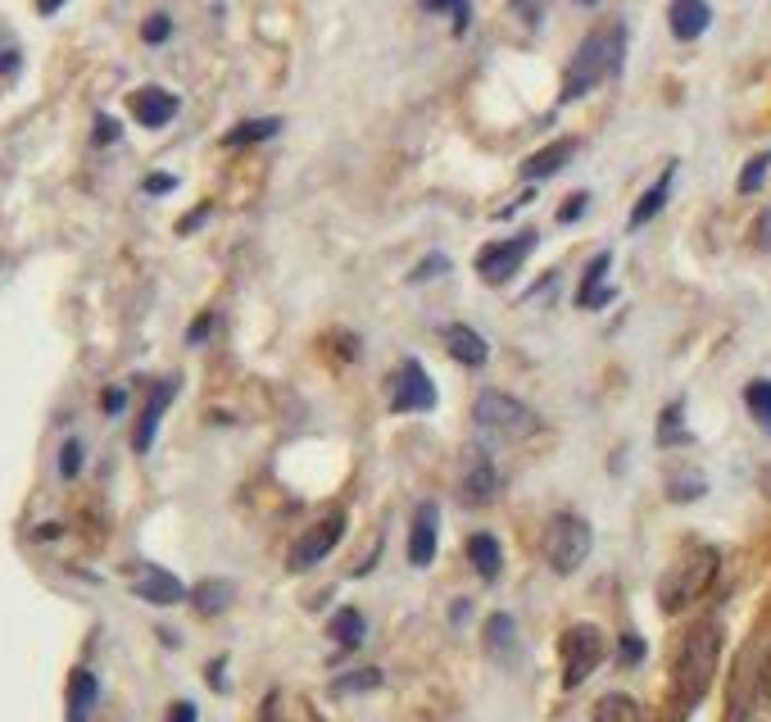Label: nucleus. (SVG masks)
I'll return each instance as SVG.
<instances>
[{
    "instance_id": "obj_13",
    "label": "nucleus",
    "mask_w": 771,
    "mask_h": 722,
    "mask_svg": "<svg viewBox=\"0 0 771 722\" xmlns=\"http://www.w3.org/2000/svg\"><path fill=\"white\" fill-rule=\"evenodd\" d=\"M128 105H132V118L141 128H168L182 109V101L173 92H164V86H141V92H132Z\"/></svg>"
},
{
    "instance_id": "obj_48",
    "label": "nucleus",
    "mask_w": 771,
    "mask_h": 722,
    "mask_svg": "<svg viewBox=\"0 0 771 722\" xmlns=\"http://www.w3.org/2000/svg\"><path fill=\"white\" fill-rule=\"evenodd\" d=\"M576 5H595V0H576Z\"/></svg>"
},
{
    "instance_id": "obj_21",
    "label": "nucleus",
    "mask_w": 771,
    "mask_h": 722,
    "mask_svg": "<svg viewBox=\"0 0 771 722\" xmlns=\"http://www.w3.org/2000/svg\"><path fill=\"white\" fill-rule=\"evenodd\" d=\"M671 183H676V164H667L663 173H658V183L644 191L640 200H635V209H631V228H644V223H654L658 214H663V205H667V196H671Z\"/></svg>"
},
{
    "instance_id": "obj_23",
    "label": "nucleus",
    "mask_w": 771,
    "mask_h": 722,
    "mask_svg": "<svg viewBox=\"0 0 771 722\" xmlns=\"http://www.w3.org/2000/svg\"><path fill=\"white\" fill-rule=\"evenodd\" d=\"M327 631H331V641L341 645V650H359V645H363V637H367V622H363V614H359V609H341V614H331Z\"/></svg>"
},
{
    "instance_id": "obj_29",
    "label": "nucleus",
    "mask_w": 771,
    "mask_h": 722,
    "mask_svg": "<svg viewBox=\"0 0 771 722\" xmlns=\"http://www.w3.org/2000/svg\"><path fill=\"white\" fill-rule=\"evenodd\" d=\"M703 491H708L703 473H671V477H667V500H676V504H686V500H699Z\"/></svg>"
},
{
    "instance_id": "obj_40",
    "label": "nucleus",
    "mask_w": 771,
    "mask_h": 722,
    "mask_svg": "<svg viewBox=\"0 0 771 722\" xmlns=\"http://www.w3.org/2000/svg\"><path fill=\"white\" fill-rule=\"evenodd\" d=\"M114 141H118V124L109 114H101L96 118V145H114Z\"/></svg>"
},
{
    "instance_id": "obj_37",
    "label": "nucleus",
    "mask_w": 771,
    "mask_h": 722,
    "mask_svg": "<svg viewBox=\"0 0 771 722\" xmlns=\"http://www.w3.org/2000/svg\"><path fill=\"white\" fill-rule=\"evenodd\" d=\"M585 205H591V191H576V196H568V205L559 209V223H576V219L585 214Z\"/></svg>"
},
{
    "instance_id": "obj_19",
    "label": "nucleus",
    "mask_w": 771,
    "mask_h": 722,
    "mask_svg": "<svg viewBox=\"0 0 771 722\" xmlns=\"http://www.w3.org/2000/svg\"><path fill=\"white\" fill-rule=\"evenodd\" d=\"M608 268H612V255H608V251L595 255V264L585 268L581 291H576V305H581V310H599V305H608V300L617 295V291L608 287Z\"/></svg>"
},
{
    "instance_id": "obj_15",
    "label": "nucleus",
    "mask_w": 771,
    "mask_h": 722,
    "mask_svg": "<svg viewBox=\"0 0 771 722\" xmlns=\"http://www.w3.org/2000/svg\"><path fill=\"white\" fill-rule=\"evenodd\" d=\"M445 350H449V359H458L463 369H481L486 359H490L486 337L472 333L468 323H449V327H445Z\"/></svg>"
},
{
    "instance_id": "obj_2",
    "label": "nucleus",
    "mask_w": 771,
    "mask_h": 722,
    "mask_svg": "<svg viewBox=\"0 0 771 722\" xmlns=\"http://www.w3.org/2000/svg\"><path fill=\"white\" fill-rule=\"evenodd\" d=\"M622 55H627V27L622 23H608V27H599V33H591V37L576 46V55L568 59L559 101L572 105L581 96H591L595 86H604L608 78H617V69H622Z\"/></svg>"
},
{
    "instance_id": "obj_34",
    "label": "nucleus",
    "mask_w": 771,
    "mask_h": 722,
    "mask_svg": "<svg viewBox=\"0 0 771 722\" xmlns=\"http://www.w3.org/2000/svg\"><path fill=\"white\" fill-rule=\"evenodd\" d=\"M441 273H449V255H427L409 273V282H431V278H441Z\"/></svg>"
},
{
    "instance_id": "obj_45",
    "label": "nucleus",
    "mask_w": 771,
    "mask_h": 722,
    "mask_svg": "<svg viewBox=\"0 0 771 722\" xmlns=\"http://www.w3.org/2000/svg\"><path fill=\"white\" fill-rule=\"evenodd\" d=\"M762 696L771 700V654H767V664H762Z\"/></svg>"
},
{
    "instance_id": "obj_44",
    "label": "nucleus",
    "mask_w": 771,
    "mask_h": 722,
    "mask_svg": "<svg viewBox=\"0 0 771 722\" xmlns=\"http://www.w3.org/2000/svg\"><path fill=\"white\" fill-rule=\"evenodd\" d=\"M101 405H105L109 414H118L122 405H128V396H122V391H105V400H101Z\"/></svg>"
},
{
    "instance_id": "obj_31",
    "label": "nucleus",
    "mask_w": 771,
    "mask_h": 722,
    "mask_svg": "<svg viewBox=\"0 0 771 722\" xmlns=\"http://www.w3.org/2000/svg\"><path fill=\"white\" fill-rule=\"evenodd\" d=\"M418 5L427 14H454V33L458 37L468 33V23H472V5H468V0H418Z\"/></svg>"
},
{
    "instance_id": "obj_30",
    "label": "nucleus",
    "mask_w": 771,
    "mask_h": 722,
    "mask_svg": "<svg viewBox=\"0 0 771 722\" xmlns=\"http://www.w3.org/2000/svg\"><path fill=\"white\" fill-rule=\"evenodd\" d=\"M382 686V668H359L331 682V696H359V690H377Z\"/></svg>"
},
{
    "instance_id": "obj_39",
    "label": "nucleus",
    "mask_w": 771,
    "mask_h": 722,
    "mask_svg": "<svg viewBox=\"0 0 771 722\" xmlns=\"http://www.w3.org/2000/svg\"><path fill=\"white\" fill-rule=\"evenodd\" d=\"M173 187H177L173 173H150V177H145V191H150V196H164V191H173Z\"/></svg>"
},
{
    "instance_id": "obj_43",
    "label": "nucleus",
    "mask_w": 771,
    "mask_h": 722,
    "mask_svg": "<svg viewBox=\"0 0 771 722\" xmlns=\"http://www.w3.org/2000/svg\"><path fill=\"white\" fill-rule=\"evenodd\" d=\"M205 214H209V205H200L196 214H187V219H182V228H177V232H191V228H200V223H205Z\"/></svg>"
},
{
    "instance_id": "obj_47",
    "label": "nucleus",
    "mask_w": 771,
    "mask_h": 722,
    "mask_svg": "<svg viewBox=\"0 0 771 722\" xmlns=\"http://www.w3.org/2000/svg\"><path fill=\"white\" fill-rule=\"evenodd\" d=\"M59 5H65V0H37V10H42V14H55Z\"/></svg>"
},
{
    "instance_id": "obj_4",
    "label": "nucleus",
    "mask_w": 771,
    "mask_h": 722,
    "mask_svg": "<svg viewBox=\"0 0 771 722\" xmlns=\"http://www.w3.org/2000/svg\"><path fill=\"white\" fill-rule=\"evenodd\" d=\"M472 418H477V432H486L490 441H527L540 432L536 409L504 396V391H481L472 405Z\"/></svg>"
},
{
    "instance_id": "obj_46",
    "label": "nucleus",
    "mask_w": 771,
    "mask_h": 722,
    "mask_svg": "<svg viewBox=\"0 0 771 722\" xmlns=\"http://www.w3.org/2000/svg\"><path fill=\"white\" fill-rule=\"evenodd\" d=\"M758 487H762V496H767V500H771V464H767V468H762V473H758Z\"/></svg>"
},
{
    "instance_id": "obj_25",
    "label": "nucleus",
    "mask_w": 771,
    "mask_h": 722,
    "mask_svg": "<svg viewBox=\"0 0 771 722\" xmlns=\"http://www.w3.org/2000/svg\"><path fill=\"white\" fill-rule=\"evenodd\" d=\"M277 132H282V118H245V124H236L227 137H223V145H259V141H272Z\"/></svg>"
},
{
    "instance_id": "obj_7",
    "label": "nucleus",
    "mask_w": 771,
    "mask_h": 722,
    "mask_svg": "<svg viewBox=\"0 0 771 722\" xmlns=\"http://www.w3.org/2000/svg\"><path fill=\"white\" fill-rule=\"evenodd\" d=\"M536 251V232H517L509 241H490V246L477 255V278L490 282V287H504L522 264H527V255Z\"/></svg>"
},
{
    "instance_id": "obj_26",
    "label": "nucleus",
    "mask_w": 771,
    "mask_h": 722,
    "mask_svg": "<svg viewBox=\"0 0 771 722\" xmlns=\"http://www.w3.org/2000/svg\"><path fill=\"white\" fill-rule=\"evenodd\" d=\"M658 445H690V432H686V400H671L658 418Z\"/></svg>"
},
{
    "instance_id": "obj_1",
    "label": "nucleus",
    "mask_w": 771,
    "mask_h": 722,
    "mask_svg": "<svg viewBox=\"0 0 771 722\" xmlns=\"http://www.w3.org/2000/svg\"><path fill=\"white\" fill-rule=\"evenodd\" d=\"M722 659V627L717 618H703L686 631L681 650H676V668H671V700H676V718H686L713 686Z\"/></svg>"
},
{
    "instance_id": "obj_6",
    "label": "nucleus",
    "mask_w": 771,
    "mask_h": 722,
    "mask_svg": "<svg viewBox=\"0 0 771 722\" xmlns=\"http://www.w3.org/2000/svg\"><path fill=\"white\" fill-rule=\"evenodd\" d=\"M604 631L595 622H572L563 637H559V659H563V686L576 690L585 677H591L599 664H604Z\"/></svg>"
},
{
    "instance_id": "obj_38",
    "label": "nucleus",
    "mask_w": 771,
    "mask_h": 722,
    "mask_svg": "<svg viewBox=\"0 0 771 722\" xmlns=\"http://www.w3.org/2000/svg\"><path fill=\"white\" fill-rule=\"evenodd\" d=\"M513 10H517L522 19H527L531 27H536V23L545 19V10H549V0H513Z\"/></svg>"
},
{
    "instance_id": "obj_5",
    "label": "nucleus",
    "mask_w": 771,
    "mask_h": 722,
    "mask_svg": "<svg viewBox=\"0 0 771 722\" xmlns=\"http://www.w3.org/2000/svg\"><path fill=\"white\" fill-rule=\"evenodd\" d=\"M591 546H595V532H591V523H585L581 514H559V519L545 527V540H540L545 563L559 578L576 573V568L591 559Z\"/></svg>"
},
{
    "instance_id": "obj_12",
    "label": "nucleus",
    "mask_w": 771,
    "mask_h": 722,
    "mask_svg": "<svg viewBox=\"0 0 771 722\" xmlns=\"http://www.w3.org/2000/svg\"><path fill=\"white\" fill-rule=\"evenodd\" d=\"M132 591L145 599V605H182L187 599V586H182L168 568H154V563H141L137 568V582H132Z\"/></svg>"
},
{
    "instance_id": "obj_32",
    "label": "nucleus",
    "mask_w": 771,
    "mask_h": 722,
    "mask_svg": "<svg viewBox=\"0 0 771 722\" xmlns=\"http://www.w3.org/2000/svg\"><path fill=\"white\" fill-rule=\"evenodd\" d=\"M767 168H771V150H762V155H754L749 164H745V173H739V196H754L762 183H767Z\"/></svg>"
},
{
    "instance_id": "obj_35",
    "label": "nucleus",
    "mask_w": 771,
    "mask_h": 722,
    "mask_svg": "<svg viewBox=\"0 0 771 722\" xmlns=\"http://www.w3.org/2000/svg\"><path fill=\"white\" fill-rule=\"evenodd\" d=\"M59 473L65 477L82 473V441H65V450H59Z\"/></svg>"
},
{
    "instance_id": "obj_8",
    "label": "nucleus",
    "mask_w": 771,
    "mask_h": 722,
    "mask_svg": "<svg viewBox=\"0 0 771 722\" xmlns=\"http://www.w3.org/2000/svg\"><path fill=\"white\" fill-rule=\"evenodd\" d=\"M427 409H436V382L418 359H405L390 373V414H427Z\"/></svg>"
},
{
    "instance_id": "obj_3",
    "label": "nucleus",
    "mask_w": 771,
    "mask_h": 722,
    "mask_svg": "<svg viewBox=\"0 0 771 722\" xmlns=\"http://www.w3.org/2000/svg\"><path fill=\"white\" fill-rule=\"evenodd\" d=\"M717 568H722V555H717L713 546H690V550L663 573V582H658V605H663V614L690 609L694 599H699L708 586H713Z\"/></svg>"
},
{
    "instance_id": "obj_11",
    "label": "nucleus",
    "mask_w": 771,
    "mask_h": 722,
    "mask_svg": "<svg viewBox=\"0 0 771 722\" xmlns=\"http://www.w3.org/2000/svg\"><path fill=\"white\" fill-rule=\"evenodd\" d=\"M436 536H441V509L422 500L413 509V523H409V563L413 568H431V559H436Z\"/></svg>"
},
{
    "instance_id": "obj_17",
    "label": "nucleus",
    "mask_w": 771,
    "mask_h": 722,
    "mask_svg": "<svg viewBox=\"0 0 771 722\" xmlns=\"http://www.w3.org/2000/svg\"><path fill=\"white\" fill-rule=\"evenodd\" d=\"M667 23H671L676 42H694V37L708 33V23H713V10H708V0H671Z\"/></svg>"
},
{
    "instance_id": "obj_16",
    "label": "nucleus",
    "mask_w": 771,
    "mask_h": 722,
    "mask_svg": "<svg viewBox=\"0 0 771 722\" xmlns=\"http://www.w3.org/2000/svg\"><path fill=\"white\" fill-rule=\"evenodd\" d=\"M486 654L490 659H500V664H517V654H522V637H517V622L509 614H490L486 618Z\"/></svg>"
},
{
    "instance_id": "obj_20",
    "label": "nucleus",
    "mask_w": 771,
    "mask_h": 722,
    "mask_svg": "<svg viewBox=\"0 0 771 722\" xmlns=\"http://www.w3.org/2000/svg\"><path fill=\"white\" fill-rule=\"evenodd\" d=\"M468 563L477 568V578L495 582V578L504 573V550H500V540L490 536V532H472V536H468Z\"/></svg>"
},
{
    "instance_id": "obj_10",
    "label": "nucleus",
    "mask_w": 771,
    "mask_h": 722,
    "mask_svg": "<svg viewBox=\"0 0 771 722\" xmlns=\"http://www.w3.org/2000/svg\"><path fill=\"white\" fill-rule=\"evenodd\" d=\"M341 532H346V514H327L323 523H314L300 540H295V550H291V573H304V568H314V563H323L331 550H336V540H341Z\"/></svg>"
},
{
    "instance_id": "obj_28",
    "label": "nucleus",
    "mask_w": 771,
    "mask_h": 722,
    "mask_svg": "<svg viewBox=\"0 0 771 722\" xmlns=\"http://www.w3.org/2000/svg\"><path fill=\"white\" fill-rule=\"evenodd\" d=\"M191 599H196L200 614H223L232 605V582H200L191 591Z\"/></svg>"
},
{
    "instance_id": "obj_14",
    "label": "nucleus",
    "mask_w": 771,
    "mask_h": 722,
    "mask_svg": "<svg viewBox=\"0 0 771 722\" xmlns=\"http://www.w3.org/2000/svg\"><path fill=\"white\" fill-rule=\"evenodd\" d=\"M173 396H177V382L173 377H164L160 386L150 391V400H145L141 418H137V432H132V450H137V455H145V450L154 445V432H160V418H164V409H168Z\"/></svg>"
},
{
    "instance_id": "obj_9",
    "label": "nucleus",
    "mask_w": 771,
    "mask_h": 722,
    "mask_svg": "<svg viewBox=\"0 0 771 722\" xmlns=\"http://www.w3.org/2000/svg\"><path fill=\"white\" fill-rule=\"evenodd\" d=\"M500 491V473L490 464V455L481 445L463 450V473H458V500L463 504H490Z\"/></svg>"
},
{
    "instance_id": "obj_22",
    "label": "nucleus",
    "mask_w": 771,
    "mask_h": 722,
    "mask_svg": "<svg viewBox=\"0 0 771 722\" xmlns=\"http://www.w3.org/2000/svg\"><path fill=\"white\" fill-rule=\"evenodd\" d=\"M96 696H101L96 673H91V668H73V677H69V722H91Z\"/></svg>"
},
{
    "instance_id": "obj_42",
    "label": "nucleus",
    "mask_w": 771,
    "mask_h": 722,
    "mask_svg": "<svg viewBox=\"0 0 771 722\" xmlns=\"http://www.w3.org/2000/svg\"><path fill=\"white\" fill-rule=\"evenodd\" d=\"M209 327H213V318H209V314H205V318H200V323H191V333H187V341H191V346H200V341H205V337H209Z\"/></svg>"
},
{
    "instance_id": "obj_24",
    "label": "nucleus",
    "mask_w": 771,
    "mask_h": 722,
    "mask_svg": "<svg viewBox=\"0 0 771 722\" xmlns=\"http://www.w3.org/2000/svg\"><path fill=\"white\" fill-rule=\"evenodd\" d=\"M595 722H644V709L631 700V696H622V690H608L604 700H595V713H591Z\"/></svg>"
},
{
    "instance_id": "obj_27",
    "label": "nucleus",
    "mask_w": 771,
    "mask_h": 722,
    "mask_svg": "<svg viewBox=\"0 0 771 722\" xmlns=\"http://www.w3.org/2000/svg\"><path fill=\"white\" fill-rule=\"evenodd\" d=\"M745 405H749V414L758 418V428L771 436V377H754V382L745 386Z\"/></svg>"
},
{
    "instance_id": "obj_36",
    "label": "nucleus",
    "mask_w": 771,
    "mask_h": 722,
    "mask_svg": "<svg viewBox=\"0 0 771 722\" xmlns=\"http://www.w3.org/2000/svg\"><path fill=\"white\" fill-rule=\"evenodd\" d=\"M640 659H644V641L635 637V631H627V637H622V645H617V664H640Z\"/></svg>"
},
{
    "instance_id": "obj_18",
    "label": "nucleus",
    "mask_w": 771,
    "mask_h": 722,
    "mask_svg": "<svg viewBox=\"0 0 771 722\" xmlns=\"http://www.w3.org/2000/svg\"><path fill=\"white\" fill-rule=\"evenodd\" d=\"M576 155V141L572 137H563V141H549L545 150H536V155H527L522 160V177L527 183H540V177H553L559 168H568V160Z\"/></svg>"
},
{
    "instance_id": "obj_41",
    "label": "nucleus",
    "mask_w": 771,
    "mask_h": 722,
    "mask_svg": "<svg viewBox=\"0 0 771 722\" xmlns=\"http://www.w3.org/2000/svg\"><path fill=\"white\" fill-rule=\"evenodd\" d=\"M200 713H196V704L191 700H177L173 709H168V722H196Z\"/></svg>"
},
{
    "instance_id": "obj_33",
    "label": "nucleus",
    "mask_w": 771,
    "mask_h": 722,
    "mask_svg": "<svg viewBox=\"0 0 771 722\" xmlns=\"http://www.w3.org/2000/svg\"><path fill=\"white\" fill-rule=\"evenodd\" d=\"M168 33H173V19H168V14H150V19L141 23V42H150V46L168 42Z\"/></svg>"
}]
</instances>
